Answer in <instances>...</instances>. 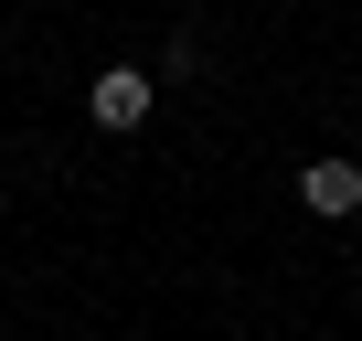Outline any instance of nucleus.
Here are the masks:
<instances>
[{"mask_svg":"<svg viewBox=\"0 0 362 341\" xmlns=\"http://www.w3.org/2000/svg\"><path fill=\"white\" fill-rule=\"evenodd\" d=\"M298 203H309V214H330V224H341V214H362V160H309V170H298Z\"/></svg>","mask_w":362,"mask_h":341,"instance_id":"f03ea898","label":"nucleus"},{"mask_svg":"<svg viewBox=\"0 0 362 341\" xmlns=\"http://www.w3.org/2000/svg\"><path fill=\"white\" fill-rule=\"evenodd\" d=\"M149 107H160V86H149L139 64H107V75L86 86V117H96V128H149Z\"/></svg>","mask_w":362,"mask_h":341,"instance_id":"f257e3e1","label":"nucleus"}]
</instances>
